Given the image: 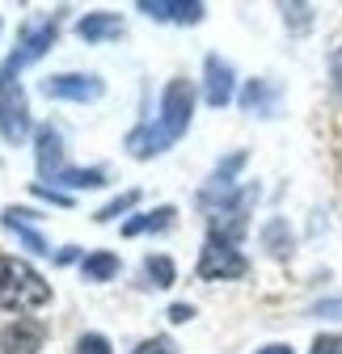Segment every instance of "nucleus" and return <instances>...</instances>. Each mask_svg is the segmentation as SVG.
Masks as SVG:
<instances>
[{
	"instance_id": "393cba45",
	"label": "nucleus",
	"mask_w": 342,
	"mask_h": 354,
	"mask_svg": "<svg viewBox=\"0 0 342 354\" xmlns=\"http://www.w3.org/2000/svg\"><path fill=\"white\" fill-rule=\"evenodd\" d=\"M262 354H291V350H287V346H267Z\"/></svg>"
},
{
	"instance_id": "6ab92c4d",
	"label": "nucleus",
	"mask_w": 342,
	"mask_h": 354,
	"mask_svg": "<svg viewBox=\"0 0 342 354\" xmlns=\"http://www.w3.org/2000/svg\"><path fill=\"white\" fill-rule=\"evenodd\" d=\"M313 354H342V333H321L313 342Z\"/></svg>"
},
{
	"instance_id": "4468645a",
	"label": "nucleus",
	"mask_w": 342,
	"mask_h": 354,
	"mask_svg": "<svg viewBox=\"0 0 342 354\" xmlns=\"http://www.w3.org/2000/svg\"><path fill=\"white\" fill-rule=\"evenodd\" d=\"M110 274H118V257H114V253H93V257H84V279L102 283V279H110Z\"/></svg>"
},
{
	"instance_id": "ddd939ff",
	"label": "nucleus",
	"mask_w": 342,
	"mask_h": 354,
	"mask_svg": "<svg viewBox=\"0 0 342 354\" xmlns=\"http://www.w3.org/2000/svg\"><path fill=\"white\" fill-rule=\"evenodd\" d=\"M169 224H174V207H156L152 215H140V219H127V224H123V232L127 236H140V232H156V228H169Z\"/></svg>"
},
{
	"instance_id": "6e6552de",
	"label": "nucleus",
	"mask_w": 342,
	"mask_h": 354,
	"mask_svg": "<svg viewBox=\"0 0 342 354\" xmlns=\"http://www.w3.org/2000/svg\"><path fill=\"white\" fill-rule=\"evenodd\" d=\"M140 13L156 17V21H178V26H195L203 21V5L199 0H140Z\"/></svg>"
},
{
	"instance_id": "39448f33",
	"label": "nucleus",
	"mask_w": 342,
	"mask_h": 354,
	"mask_svg": "<svg viewBox=\"0 0 342 354\" xmlns=\"http://www.w3.org/2000/svg\"><path fill=\"white\" fill-rule=\"evenodd\" d=\"M42 93H47V97H60V102H98V97H102V80H98V76L64 72V76H47V80H42Z\"/></svg>"
},
{
	"instance_id": "f8f14e48",
	"label": "nucleus",
	"mask_w": 342,
	"mask_h": 354,
	"mask_svg": "<svg viewBox=\"0 0 342 354\" xmlns=\"http://www.w3.org/2000/svg\"><path fill=\"white\" fill-rule=\"evenodd\" d=\"M245 110H253V114H275V88L267 84V80H253V84H245Z\"/></svg>"
},
{
	"instance_id": "b1692460",
	"label": "nucleus",
	"mask_w": 342,
	"mask_h": 354,
	"mask_svg": "<svg viewBox=\"0 0 342 354\" xmlns=\"http://www.w3.org/2000/svg\"><path fill=\"white\" fill-rule=\"evenodd\" d=\"M330 72H334V84H338V93H342V51H334V59H330Z\"/></svg>"
},
{
	"instance_id": "a211bd4d",
	"label": "nucleus",
	"mask_w": 342,
	"mask_h": 354,
	"mask_svg": "<svg viewBox=\"0 0 342 354\" xmlns=\"http://www.w3.org/2000/svg\"><path fill=\"white\" fill-rule=\"evenodd\" d=\"M76 354H110V342H106L102 333H84V337L76 342Z\"/></svg>"
},
{
	"instance_id": "4be33fe9",
	"label": "nucleus",
	"mask_w": 342,
	"mask_h": 354,
	"mask_svg": "<svg viewBox=\"0 0 342 354\" xmlns=\"http://www.w3.org/2000/svg\"><path fill=\"white\" fill-rule=\"evenodd\" d=\"M313 313H317V317H342V299H321Z\"/></svg>"
},
{
	"instance_id": "0eeeda50",
	"label": "nucleus",
	"mask_w": 342,
	"mask_h": 354,
	"mask_svg": "<svg viewBox=\"0 0 342 354\" xmlns=\"http://www.w3.org/2000/svg\"><path fill=\"white\" fill-rule=\"evenodd\" d=\"M42 325L38 321H13L0 329V354H38L42 350Z\"/></svg>"
},
{
	"instance_id": "9b49d317",
	"label": "nucleus",
	"mask_w": 342,
	"mask_h": 354,
	"mask_svg": "<svg viewBox=\"0 0 342 354\" xmlns=\"http://www.w3.org/2000/svg\"><path fill=\"white\" fill-rule=\"evenodd\" d=\"M30 219H34V211L9 207V211H5V228H9V232H13V236H17V241L30 249V253H51V245H47V241H42V236L30 228Z\"/></svg>"
},
{
	"instance_id": "dca6fc26",
	"label": "nucleus",
	"mask_w": 342,
	"mask_h": 354,
	"mask_svg": "<svg viewBox=\"0 0 342 354\" xmlns=\"http://www.w3.org/2000/svg\"><path fill=\"white\" fill-rule=\"evenodd\" d=\"M144 274L152 279V287H169V283H174V261H169V257H148Z\"/></svg>"
},
{
	"instance_id": "5701e85b",
	"label": "nucleus",
	"mask_w": 342,
	"mask_h": 354,
	"mask_svg": "<svg viewBox=\"0 0 342 354\" xmlns=\"http://www.w3.org/2000/svg\"><path fill=\"white\" fill-rule=\"evenodd\" d=\"M190 317H195V313H190L186 304H174V308H169V321H178V325H182V321H190Z\"/></svg>"
},
{
	"instance_id": "7ed1b4c3",
	"label": "nucleus",
	"mask_w": 342,
	"mask_h": 354,
	"mask_svg": "<svg viewBox=\"0 0 342 354\" xmlns=\"http://www.w3.org/2000/svg\"><path fill=\"white\" fill-rule=\"evenodd\" d=\"M47 299H51V287L42 283L26 261L0 257V308H9V313H30V308H42Z\"/></svg>"
},
{
	"instance_id": "412c9836",
	"label": "nucleus",
	"mask_w": 342,
	"mask_h": 354,
	"mask_svg": "<svg viewBox=\"0 0 342 354\" xmlns=\"http://www.w3.org/2000/svg\"><path fill=\"white\" fill-rule=\"evenodd\" d=\"M267 241L275 245V249H271L275 257H283V253H287V245H283V224H271V232H267Z\"/></svg>"
},
{
	"instance_id": "20e7f679",
	"label": "nucleus",
	"mask_w": 342,
	"mask_h": 354,
	"mask_svg": "<svg viewBox=\"0 0 342 354\" xmlns=\"http://www.w3.org/2000/svg\"><path fill=\"white\" fill-rule=\"evenodd\" d=\"M245 270H249V261L237 253V241L211 232L203 245V257H199V274L203 279H241Z\"/></svg>"
},
{
	"instance_id": "2eb2a0df",
	"label": "nucleus",
	"mask_w": 342,
	"mask_h": 354,
	"mask_svg": "<svg viewBox=\"0 0 342 354\" xmlns=\"http://www.w3.org/2000/svg\"><path fill=\"white\" fill-rule=\"evenodd\" d=\"M55 182H64V186H84V190H93V186H102L106 182V173L102 169H64Z\"/></svg>"
},
{
	"instance_id": "1a4fd4ad",
	"label": "nucleus",
	"mask_w": 342,
	"mask_h": 354,
	"mask_svg": "<svg viewBox=\"0 0 342 354\" xmlns=\"http://www.w3.org/2000/svg\"><path fill=\"white\" fill-rule=\"evenodd\" d=\"M68 165H64V140L55 127H42L38 131V173L42 177H60Z\"/></svg>"
},
{
	"instance_id": "aec40b11",
	"label": "nucleus",
	"mask_w": 342,
	"mask_h": 354,
	"mask_svg": "<svg viewBox=\"0 0 342 354\" xmlns=\"http://www.w3.org/2000/svg\"><path fill=\"white\" fill-rule=\"evenodd\" d=\"M136 354H174V346H169L165 337H148V342H140Z\"/></svg>"
},
{
	"instance_id": "f257e3e1",
	"label": "nucleus",
	"mask_w": 342,
	"mask_h": 354,
	"mask_svg": "<svg viewBox=\"0 0 342 354\" xmlns=\"http://www.w3.org/2000/svg\"><path fill=\"white\" fill-rule=\"evenodd\" d=\"M55 30H60V17H55V13L42 17V21H34V26L21 34L17 51H13L5 64H0V136H5L9 144H21L26 131H30L26 97H21V80H17V76H21L34 59L47 55V47L55 42Z\"/></svg>"
},
{
	"instance_id": "423d86ee",
	"label": "nucleus",
	"mask_w": 342,
	"mask_h": 354,
	"mask_svg": "<svg viewBox=\"0 0 342 354\" xmlns=\"http://www.w3.org/2000/svg\"><path fill=\"white\" fill-rule=\"evenodd\" d=\"M203 93H207V106H228L233 102V64L228 59H220V55H207V64H203Z\"/></svg>"
},
{
	"instance_id": "f3484780",
	"label": "nucleus",
	"mask_w": 342,
	"mask_h": 354,
	"mask_svg": "<svg viewBox=\"0 0 342 354\" xmlns=\"http://www.w3.org/2000/svg\"><path fill=\"white\" fill-rule=\"evenodd\" d=\"M136 198H140V194H136V190H127V194H123V198H114V203H106V207H102V211H98V215H93V219H102V224H106V219H114V215H123V211H127V207H136Z\"/></svg>"
},
{
	"instance_id": "9d476101",
	"label": "nucleus",
	"mask_w": 342,
	"mask_h": 354,
	"mask_svg": "<svg viewBox=\"0 0 342 354\" xmlns=\"http://www.w3.org/2000/svg\"><path fill=\"white\" fill-rule=\"evenodd\" d=\"M76 34L84 42H106V38H123V17L118 13H84Z\"/></svg>"
},
{
	"instance_id": "f03ea898",
	"label": "nucleus",
	"mask_w": 342,
	"mask_h": 354,
	"mask_svg": "<svg viewBox=\"0 0 342 354\" xmlns=\"http://www.w3.org/2000/svg\"><path fill=\"white\" fill-rule=\"evenodd\" d=\"M190 110H195V88H190V80H169L165 84V97H161L156 122H144V127H136L132 136H127L132 156L148 160V156L165 152L169 144H178L186 136V127H190Z\"/></svg>"
}]
</instances>
